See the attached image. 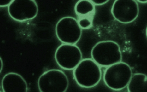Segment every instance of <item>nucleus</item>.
Here are the masks:
<instances>
[{
    "label": "nucleus",
    "instance_id": "obj_1",
    "mask_svg": "<svg viewBox=\"0 0 147 92\" xmlns=\"http://www.w3.org/2000/svg\"><path fill=\"white\" fill-rule=\"evenodd\" d=\"M74 78L80 86L86 89L94 87L98 84L102 78V71L92 59L82 60L73 70Z\"/></svg>",
    "mask_w": 147,
    "mask_h": 92
},
{
    "label": "nucleus",
    "instance_id": "obj_2",
    "mask_svg": "<svg viewBox=\"0 0 147 92\" xmlns=\"http://www.w3.org/2000/svg\"><path fill=\"white\" fill-rule=\"evenodd\" d=\"M91 56L92 59L100 66L109 67L122 60L120 47L113 41L98 42L92 48Z\"/></svg>",
    "mask_w": 147,
    "mask_h": 92
},
{
    "label": "nucleus",
    "instance_id": "obj_3",
    "mask_svg": "<svg viewBox=\"0 0 147 92\" xmlns=\"http://www.w3.org/2000/svg\"><path fill=\"white\" fill-rule=\"evenodd\" d=\"M132 76L130 66L121 61L108 67L103 74V80L109 88L119 91L127 86Z\"/></svg>",
    "mask_w": 147,
    "mask_h": 92
},
{
    "label": "nucleus",
    "instance_id": "obj_4",
    "mask_svg": "<svg viewBox=\"0 0 147 92\" xmlns=\"http://www.w3.org/2000/svg\"><path fill=\"white\" fill-rule=\"evenodd\" d=\"M69 86L68 77L57 69L47 70L39 77L38 87L41 92H64Z\"/></svg>",
    "mask_w": 147,
    "mask_h": 92
},
{
    "label": "nucleus",
    "instance_id": "obj_5",
    "mask_svg": "<svg viewBox=\"0 0 147 92\" xmlns=\"http://www.w3.org/2000/svg\"><path fill=\"white\" fill-rule=\"evenodd\" d=\"M55 33L57 38L63 43L76 44L82 37V29L76 18L64 17L57 23Z\"/></svg>",
    "mask_w": 147,
    "mask_h": 92
},
{
    "label": "nucleus",
    "instance_id": "obj_6",
    "mask_svg": "<svg viewBox=\"0 0 147 92\" xmlns=\"http://www.w3.org/2000/svg\"><path fill=\"white\" fill-rule=\"evenodd\" d=\"M55 59L62 69L73 70L82 60V54L79 47L75 44L63 43L56 50Z\"/></svg>",
    "mask_w": 147,
    "mask_h": 92
},
{
    "label": "nucleus",
    "instance_id": "obj_7",
    "mask_svg": "<svg viewBox=\"0 0 147 92\" xmlns=\"http://www.w3.org/2000/svg\"><path fill=\"white\" fill-rule=\"evenodd\" d=\"M8 12L14 20L25 22L36 17L38 5L35 0H13L8 6Z\"/></svg>",
    "mask_w": 147,
    "mask_h": 92
},
{
    "label": "nucleus",
    "instance_id": "obj_8",
    "mask_svg": "<svg viewBox=\"0 0 147 92\" xmlns=\"http://www.w3.org/2000/svg\"><path fill=\"white\" fill-rule=\"evenodd\" d=\"M111 13L115 20L119 23H132L138 17L139 6L136 0H115Z\"/></svg>",
    "mask_w": 147,
    "mask_h": 92
},
{
    "label": "nucleus",
    "instance_id": "obj_9",
    "mask_svg": "<svg viewBox=\"0 0 147 92\" xmlns=\"http://www.w3.org/2000/svg\"><path fill=\"white\" fill-rule=\"evenodd\" d=\"M4 92H27L28 86L26 80L18 74L9 72L4 76L1 81Z\"/></svg>",
    "mask_w": 147,
    "mask_h": 92
},
{
    "label": "nucleus",
    "instance_id": "obj_10",
    "mask_svg": "<svg viewBox=\"0 0 147 92\" xmlns=\"http://www.w3.org/2000/svg\"><path fill=\"white\" fill-rule=\"evenodd\" d=\"M129 92H147V76L142 73H136L131 76L127 85Z\"/></svg>",
    "mask_w": 147,
    "mask_h": 92
},
{
    "label": "nucleus",
    "instance_id": "obj_11",
    "mask_svg": "<svg viewBox=\"0 0 147 92\" xmlns=\"http://www.w3.org/2000/svg\"><path fill=\"white\" fill-rule=\"evenodd\" d=\"M75 11L79 17L95 14V5L90 0H79L75 5Z\"/></svg>",
    "mask_w": 147,
    "mask_h": 92
},
{
    "label": "nucleus",
    "instance_id": "obj_12",
    "mask_svg": "<svg viewBox=\"0 0 147 92\" xmlns=\"http://www.w3.org/2000/svg\"><path fill=\"white\" fill-rule=\"evenodd\" d=\"M94 14L87 16L80 17L78 24L82 30H88L92 26Z\"/></svg>",
    "mask_w": 147,
    "mask_h": 92
},
{
    "label": "nucleus",
    "instance_id": "obj_13",
    "mask_svg": "<svg viewBox=\"0 0 147 92\" xmlns=\"http://www.w3.org/2000/svg\"><path fill=\"white\" fill-rule=\"evenodd\" d=\"M96 6H101L106 3L109 0H90Z\"/></svg>",
    "mask_w": 147,
    "mask_h": 92
},
{
    "label": "nucleus",
    "instance_id": "obj_14",
    "mask_svg": "<svg viewBox=\"0 0 147 92\" xmlns=\"http://www.w3.org/2000/svg\"><path fill=\"white\" fill-rule=\"evenodd\" d=\"M13 0H0V7H8Z\"/></svg>",
    "mask_w": 147,
    "mask_h": 92
},
{
    "label": "nucleus",
    "instance_id": "obj_15",
    "mask_svg": "<svg viewBox=\"0 0 147 92\" xmlns=\"http://www.w3.org/2000/svg\"><path fill=\"white\" fill-rule=\"evenodd\" d=\"M2 69H3V61L1 57H0V73L2 71Z\"/></svg>",
    "mask_w": 147,
    "mask_h": 92
},
{
    "label": "nucleus",
    "instance_id": "obj_16",
    "mask_svg": "<svg viewBox=\"0 0 147 92\" xmlns=\"http://www.w3.org/2000/svg\"><path fill=\"white\" fill-rule=\"evenodd\" d=\"M137 1H138L142 3H147V0H136Z\"/></svg>",
    "mask_w": 147,
    "mask_h": 92
},
{
    "label": "nucleus",
    "instance_id": "obj_17",
    "mask_svg": "<svg viewBox=\"0 0 147 92\" xmlns=\"http://www.w3.org/2000/svg\"><path fill=\"white\" fill-rule=\"evenodd\" d=\"M146 37H147V28H146Z\"/></svg>",
    "mask_w": 147,
    "mask_h": 92
},
{
    "label": "nucleus",
    "instance_id": "obj_18",
    "mask_svg": "<svg viewBox=\"0 0 147 92\" xmlns=\"http://www.w3.org/2000/svg\"><path fill=\"white\" fill-rule=\"evenodd\" d=\"M0 92H1V91H0Z\"/></svg>",
    "mask_w": 147,
    "mask_h": 92
}]
</instances>
